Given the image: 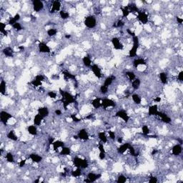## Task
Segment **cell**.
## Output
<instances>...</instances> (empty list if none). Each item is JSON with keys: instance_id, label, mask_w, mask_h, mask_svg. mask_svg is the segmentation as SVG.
<instances>
[{"instance_id": "ffe728a7", "label": "cell", "mask_w": 183, "mask_h": 183, "mask_svg": "<svg viewBox=\"0 0 183 183\" xmlns=\"http://www.w3.org/2000/svg\"><path fill=\"white\" fill-rule=\"evenodd\" d=\"M72 152V151L71 147L67 146H64L63 147H62L59 155H62V156H70Z\"/></svg>"}, {"instance_id": "484cf974", "label": "cell", "mask_w": 183, "mask_h": 183, "mask_svg": "<svg viewBox=\"0 0 183 183\" xmlns=\"http://www.w3.org/2000/svg\"><path fill=\"white\" fill-rule=\"evenodd\" d=\"M117 182L119 183H124L127 182V175L125 173H119L117 178Z\"/></svg>"}, {"instance_id": "8fae6325", "label": "cell", "mask_w": 183, "mask_h": 183, "mask_svg": "<svg viewBox=\"0 0 183 183\" xmlns=\"http://www.w3.org/2000/svg\"><path fill=\"white\" fill-rule=\"evenodd\" d=\"M37 113L41 115V116H42L44 118L48 117L50 116V109H48L47 107H40L37 109Z\"/></svg>"}, {"instance_id": "ba28073f", "label": "cell", "mask_w": 183, "mask_h": 183, "mask_svg": "<svg viewBox=\"0 0 183 183\" xmlns=\"http://www.w3.org/2000/svg\"><path fill=\"white\" fill-rule=\"evenodd\" d=\"M44 5L43 1H40V0H34L32 1V8L34 11L36 12H40L44 9Z\"/></svg>"}, {"instance_id": "7a4b0ae2", "label": "cell", "mask_w": 183, "mask_h": 183, "mask_svg": "<svg viewBox=\"0 0 183 183\" xmlns=\"http://www.w3.org/2000/svg\"><path fill=\"white\" fill-rule=\"evenodd\" d=\"M12 117L13 115L10 112H9L8 111H1V113H0L1 123L4 125H7Z\"/></svg>"}, {"instance_id": "4316f807", "label": "cell", "mask_w": 183, "mask_h": 183, "mask_svg": "<svg viewBox=\"0 0 183 183\" xmlns=\"http://www.w3.org/2000/svg\"><path fill=\"white\" fill-rule=\"evenodd\" d=\"M60 16L63 20H66L70 18V13L66 9H62L60 11Z\"/></svg>"}, {"instance_id": "277c9868", "label": "cell", "mask_w": 183, "mask_h": 183, "mask_svg": "<svg viewBox=\"0 0 183 183\" xmlns=\"http://www.w3.org/2000/svg\"><path fill=\"white\" fill-rule=\"evenodd\" d=\"M92 72H93V74L95 75V77L98 79H100L103 77V74L102 72V69L99 67L98 64H92V66L90 67Z\"/></svg>"}, {"instance_id": "e0dca14e", "label": "cell", "mask_w": 183, "mask_h": 183, "mask_svg": "<svg viewBox=\"0 0 183 183\" xmlns=\"http://www.w3.org/2000/svg\"><path fill=\"white\" fill-rule=\"evenodd\" d=\"M7 137L9 140L14 141V142H17L18 141V136H17V135L16 134V132L14 129H11V130L7 132Z\"/></svg>"}, {"instance_id": "44dd1931", "label": "cell", "mask_w": 183, "mask_h": 183, "mask_svg": "<svg viewBox=\"0 0 183 183\" xmlns=\"http://www.w3.org/2000/svg\"><path fill=\"white\" fill-rule=\"evenodd\" d=\"M141 80L139 77H136L133 81L131 82V87L133 89V90H138L140 89L141 86Z\"/></svg>"}, {"instance_id": "5bb4252c", "label": "cell", "mask_w": 183, "mask_h": 183, "mask_svg": "<svg viewBox=\"0 0 183 183\" xmlns=\"http://www.w3.org/2000/svg\"><path fill=\"white\" fill-rule=\"evenodd\" d=\"M27 132L30 135L32 136H37L38 135V132H39V129L37 126L34 125H29L27 127Z\"/></svg>"}, {"instance_id": "603a6c76", "label": "cell", "mask_w": 183, "mask_h": 183, "mask_svg": "<svg viewBox=\"0 0 183 183\" xmlns=\"http://www.w3.org/2000/svg\"><path fill=\"white\" fill-rule=\"evenodd\" d=\"M82 62L83 63V65L85 66L86 67H89V68H90V67H91L92 64L91 57H89V56H84V57H83L82 59Z\"/></svg>"}, {"instance_id": "4fadbf2b", "label": "cell", "mask_w": 183, "mask_h": 183, "mask_svg": "<svg viewBox=\"0 0 183 183\" xmlns=\"http://www.w3.org/2000/svg\"><path fill=\"white\" fill-rule=\"evenodd\" d=\"M159 80L160 81V83L162 84H167L168 83V78H169V74L166 72H162L158 75Z\"/></svg>"}, {"instance_id": "f1b7e54d", "label": "cell", "mask_w": 183, "mask_h": 183, "mask_svg": "<svg viewBox=\"0 0 183 183\" xmlns=\"http://www.w3.org/2000/svg\"><path fill=\"white\" fill-rule=\"evenodd\" d=\"M122 17H127L129 14H130V11H129L127 6V7H125L123 9H122Z\"/></svg>"}, {"instance_id": "5b68a950", "label": "cell", "mask_w": 183, "mask_h": 183, "mask_svg": "<svg viewBox=\"0 0 183 183\" xmlns=\"http://www.w3.org/2000/svg\"><path fill=\"white\" fill-rule=\"evenodd\" d=\"M77 136L80 140L87 141L90 139V134L86 128H81L79 132H77Z\"/></svg>"}, {"instance_id": "7402d4cb", "label": "cell", "mask_w": 183, "mask_h": 183, "mask_svg": "<svg viewBox=\"0 0 183 183\" xmlns=\"http://www.w3.org/2000/svg\"><path fill=\"white\" fill-rule=\"evenodd\" d=\"M132 102H133V103L135 104L136 105H139L142 102V97H141L138 93L132 94Z\"/></svg>"}, {"instance_id": "52a82bcc", "label": "cell", "mask_w": 183, "mask_h": 183, "mask_svg": "<svg viewBox=\"0 0 183 183\" xmlns=\"http://www.w3.org/2000/svg\"><path fill=\"white\" fill-rule=\"evenodd\" d=\"M172 156H175V157H180L181 155H182V145L180 144H176V145H174L173 147H172Z\"/></svg>"}, {"instance_id": "30bf717a", "label": "cell", "mask_w": 183, "mask_h": 183, "mask_svg": "<svg viewBox=\"0 0 183 183\" xmlns=\"http://www.w3.org/2000/svg\"><path fill=\"white\" fill-rule=\"evenodd\" d=\"M1 53L3 55L7 57H13L14 56V52L12 47L11 46H7L3 48L1 50Z\"/></svg>"}, {"instance_id": "cb8c5ba5", "label": "cell", "mask_w": 183, "mask_h": 183, "mask_svg": "<svg viewBox=\"0 0 183 183\" xmlns=\"http://www.w3.org/2000/svg\"><path fill=\"white\" fill-rule=\"evenodd\" d=\"M57 33H58V30L57 28H50L47 30V35L50 38H52L57 36Z\"/></svg>"}, {"instance_id": "9c48e42d", "label": "cell", "mask_w": 183, "mask_h": 183, "mask_svg": "<svg viewBox=\"0 0 183 183\" xmlns=\"http://www.w3.org/2000/svg\"><path fill=\"white\" fill-rule=\"evenodd\" d=\"M137 19L142 24H147L149 22V17L145 11H139L137 15Z\"/></svg>"}, {"instance_id": "83f0119b", "label": "cell", "mask_w": 183, "mask_h": 183, "mask_svg": "<svg viewBox=\"0 0 183 183\" xmlns=\"http://www.w3.org/2000/svg\"><path fill=\"white\" fill-rule=\"evenodd\" d=\"M47 96L50 98H51L52 99H55L58 97V94L55 91H50L47 92Z\"/></svg>"}, {"instance_id": "d6986e66", "label": "cell", "mask_w": 183, "mask_h": 183, "mask_svg": "<svg viewBox=\"0 0 183 183\" xmlns=\"http://www.w3.org/2000/svg\"><path fill=\"white\" fill-rule=\"evenodd\" d=\"M98 139H99V142H102L103 144H107L108 142V137L107 136L106 132H104V131H101L97 133Z\"/></svg>"}, {"instance_id": "f546056e", "label": "cell", "mask_w": 183, "mask_h": 183, "mask_svg": "<svg viewBox=\"0 0 183 183\" xmlns=\"http://www.w3.org/2000/svg\"><path fill=\"white\" fill-rule=\"evenodd\" d=\"M176 80H178V82L182 83L183 81V72L180 71L178 73V76L176 77Z\"/></svg>"}, {"instance_id": "d4e9b609", "label": "cell", "mask_w": 183, "mask_h": 183, "mask_svg": "<svg viewBox=\"0 0 183 183\" xmlns=\"http://www.w3.org/2000/svg\"><path fill=\"white\" fill-rule=\"evenodd\" d=\"M0 90H1V94L2 95H6L7 93V82L6 80L4 79H1V84H0Z\"/></svg>"}, {"instance_id": "1f68e13d", "label": "cell", "mask_w": 183, "mask_h": 183, "mask_svg": "<svg viewBox=\"0 0 183 183\" xmlns=\"http://www.w3.org/2000/svg\"><path fill=\"white\" fill-rule=\"evenodd\" d=\"M176 19H177V21H178V23L179 24H181L182 23V19L181 18V17H176Z\"/></svg>"}, {"instance_id": "7c38bea8", "label": "cell", "mask_w": 183, "mask_h": 183, "mask_svg": "<svg viewBox=\"0 0 183 183\" xmlns=\"http://www.w3.org/2000/svg\"><path fill=\"white\" fill-rule=\"evenodd\" d=\"M158 111H159V108H158V105H152L151 106L149 107V109H148V115L149 117H153V116H157L158 113Z\"/></svg>"}, {"instance_id": "4dcf8cb0", "label": "cell", "mask_w": 183, "mask_h": 183, "mask_svg": "<svg viewBox=\"0 0 183 183\" xmlns=\"http://www.w3.org/2000/svg\"><path fill=\"white\" fill-rule=\"evenodd\" d=\"M13 19H14V21H15L16 22H19V21L20 19H21V16H20L19 14H16L15 15H14V17H13Z\"/></svg>"}, {"instance_id": "2e32d148", "label": "cell", "mask_w": 183, "mask_h": 183, "mask_svg": "<svg viewBox=\"0 0 183 183\" xmlns=\"http://www.w3.org/2000/svg\"><path fill=\"white\" fill-rule=\"evenodd\" d=\"M44 118L42 116H41L40 115H39L38 113L37 115H35L33 117V123H34V125L37 127H40V125H42V122H44Z\"/></svg>"}, {"instance_id": "3957f363", "label": "cell", "mask_w": 183, "mask_h": 183, "mask_svg": "<svg viewBox=\"0 0 183 183\" xmlns=\"http://www.w3.org/2000/svg\"><path fill=\"white\" fill-rule=\"evenodd\" d=\"M38 51L39 53L42 54H48L51 53V49H50V46H48V44L45 42H41L39 43L38 44Z\"/></svg>"}, {"instance_id": "8992f818", "label": "cell", "mask_w": 183, "mask_h": 183, "mask_svg": "<svg viewBox=\"0 0 183 183\" xmlns=\"http://www.w3.org/2000/svg\"><path fill=\"white\" fill-rule=\"evenodd\" d=\"M43 156L40 154L37 153V152H33V153H30L29 155V159L32 160V162L34 163H40L43 161Z\"/></svg>"}, {"instance_id": "9a60e30c", "label": "cell", "mask_w": 183, "mask_h": 183, "mask_svg": "<svg viewBox=\"0 0 183 183\" xmlns=\"http://www.w3.org/2000/svg\"><path fill=\"white\" fill-rule=\"evenodd\" d=\"M61 7H62V4L60 1H54L52 2V4L50 11H51L52 13H55L59 11H60Z\"/></svg>"}, {"instance_id": "6da1fadb", "label": "cell", "mask_w": 183, "mask_h": 183, "mask_svg": "<svg viewBox=\"0 0 183 183\" xmlns=\"http://www.w3.org/2000/svg\"><path fill=\"white\" fill-rule=\"evenodd\" d=\"M84 24L88 29H95L97 25L96 17L94 15H89L84 18Z\"/></svg>"}, {"instance_id": "ac0fdd59", "label": "cell", "mask_w": 183, "mask_h": 183, "mask_svg": "<svg viewBox=\"0 0 183 183\" xmlns=\"http://www.w3.org/2000/svg\"><path fill=\"white\" fill-rule=\"evenodd\" d=\"M91 105L94 107V109H99L100 107H102V99L100 97H95V99L92 100Z\"/></svg>"}]
</instances>
